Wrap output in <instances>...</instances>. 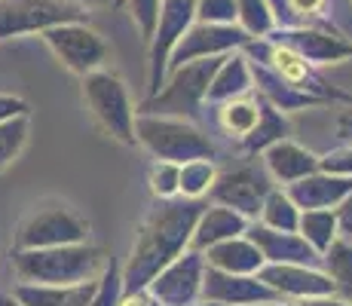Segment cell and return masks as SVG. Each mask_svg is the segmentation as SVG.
<instances>
[{"mask_svg":"<svg viewBox=\"0 0 352 306\" xmlns=\"http://www.w3.org/2000/svg\"><path fill=\"white\" fill-rule=\"evenodd\" d=\"M202 199H160V206L144 217L138 236H135L132 254L123 267V294L147 291L151 278L166 263H172L181 251L190 248L193 227L202 215Z\"/></svg>","mask_w":352,"mask_h":306,"instance_id":"obj_1","label":"cell"},{"mask_svg":"<svg viewBox=\"0 0 352 306\" xmlns=\"http://www.w3.org/2000/svg\"><path fill=\"white\" fill-rule=\"evenodd\" d=\"M107 251L98 245L71 242L52 248H12V270L19 282L31 285H77L96 282L107 267Z\"/></svg>","mask_w":352,"mask_h":306,"instance_id":"obj_2","label":"cell"},{"mask_svg":"<svg viewBox=\"0 0 352 306\" xmlns=\"http://www.w3.org/2000/svg\"><path fill=\"white\" fill-rule=\"evenodd\" d=\"M135 144L147 147L157 160L187 162V160H218V147L202 135L193 122L160 113H135Z\"/></svg>","mask_w":352,"mask_h":306,"instance_id":"obj_3","label":"cell"},{"mask_svg":"<svg viewBox=\"0 0 352 306\" xmlns=\"http://www.w3.org/2000/svg\"><path fill=\"white\" fill-rule=\"evenodd\" d=\"M224 56L193 58L187 65L166 74V83L157 95H147V101L135 113H160V117H199V107L206 105V89L212 83Z\"/></svg>","mask_w":352,"mask_h":306,"instance_id":"obj_4","label":"cell"},{"mask_svg":"<svg viewBox=\"0 0 352 306\" xmlns=\"http://www.w3.org/2000/svg\"><path fill=\"white\" fill-rule=\"evenodd\" d=\"M83 101L92 120L120 144H135V105L126 83L113 71H98L83 77Z\"/></svg>","mask_w":352,"mask_h":306,"instance_id":"obj_5","label":"cell"},{"mask_svg":"<svg viewBox=\"0 0 352 306\" xmlns=\"http://www.w3.org/2000/svg\"><path fill=\"white\" fill-rule=\"evenodd\" d=\"M43 43L50 46V52L56 56L71 74L86 77V74L104 67V61L111 58L104 37L98 31H92L86 22H65L52 25V28L40 31Z\"/></svg>","mask_w":352,"mask_h":306,"instance_id":"obj_6","label":"cell"},{"mask_svg":"<svg viewBox=\"0 0 352 306\" xmlns=\"http://www.w3.org/2000/svg\"><path fill=\"white\" fill-rule=\"evenodd\" d=\"M65 22H86V10L71 0H0V40L40 34Z\"/></svg>","mask_w":352,"mask_h":306,"instance_id":"obj_7","label":"cell"},{"mask_svg":"<svg viewBox=\"0 0 352 306\" xmlns=\"http://www.w3.org/2000/svg\"><path fill=\"white\" fill-rule=\"evenodd\" d=\"M273 187H276V181L270 178L263 162L252 160V162H245V166L233 168V172L218 175L212 190H208V196H212V202H218V206H227V208H233V212H239L242 217H248V221H257L263 199H267V193Z\"/></svg>","mask_w":352,"mask_h":306,"instance_id":"obj_8","label":"cell"},{"mask_svg":"<svg viewBox=\"0 0 352 306\" xmlns=\"http://www.w3.org/2000/svg\"><path fill=\"white\" fill-rule=\"evenodd\" d=\"M196 22V0H162L160 3V16H157V28L151 43V86L147 95H157L166 83V65L172 50L178 46V40L184 37V31Z\"/></svg>","mask_w":352,"mask_h":306,"instance_id":"obj_9","label":"cell"},{"mask_svg":"<svg viewBox=\"0 0 352 306\" xmlns=\"http://www.w3.org/2000/svg\"><path fill=\"white\" fill-rule=\"evenodd\" d=\"M89 223L67 206H46L34 212L28 221L19 227L16 245L12 248H52V245H71L86 242Z\"/></svg>","mask_w":352,"mask_h":306,"instance_id":"obj_10","label":"cell"},{"mask_svg":"<svg viewBox=\"0 0 352 306\" xmlns=\"http://www.w3.org/2000/svg\"><path fill=\"white\" fill-rule=\"evenodd\" d=\"M202 270H206V257L202 251L187 248L175 257L172 263L160 270L147 285L151 300L160 306H187L202 297Z\"/></svg>","mask_w":352,"mask_h":306,"instance_id":"obj_11","label":"cell"},{"mask_svg":"<svg viewBox=\"0 0 352 306\" xmlns=\"http://www.w3.org/2000/svg\"><path fill=\"white\" fill-rule=\"evenodd\" d=\"M252 40L239 25H212V22H193L184 31V37L178 40V46L172 50L166 65V74L175 67L187 65L193 58H206V56H227L233 50H242V43Z\"/></svg>","mask_w":352,"mask_h":306,"instance_id":"obj_12","label":"cell"},{"mask_svg":"<svg viewBox=\"0 0 352 306\" xmlns=\"http://www.w3.org/2000/svg\"><path fill=\"white\" fill-rule=\"evenodd\" d=\"M276 43H285L294 52H300L313 65H340L352 58V43L340 31L316 28V25H294V28H273Z\"/></svg>","mask_w":352,"mask_h":306,"instance_id":"obj_13","label":"cell"},{"mask_svg":"<svg viewBox=\"0 0 352 306\" xmlns=\"http://www.w3.org/2000/svg\"><path fill=\"white\" fill-rule=\"evenodd\" d=\"M245 236L257 245L263 263H303V267H322V254L303 239L297 230H273L261 221H248Z\"/></svg>","mask_w":352,"mask_h":306,"instance_id":"obj_14","label":"cell"},{"mask_svg":"<svg viewBox=\"0 0 352 306\" xmlns=\"http://www.w3.org/2000/svg\"><path fill=\"white\" fill-rule=\"evenodd\" d=\"M257 278L276 291L279 297L307 300V297L334 294V282L322 267H303V263H263Z\"/></svg>","mask_w":352,"mask_h":306,"instance_id":"obj_15","label":"cell"},{"mask_svg":"<svg viewBox=\"0 0 352 306\" xmlns=\"http://www.w3.org/2000/svg\"><path fill=\"white\" fill-rule=\"evenodd\" d=\"M202 300H214L224 306H252L267 300H282L270 285H263L257 276H236L214 270L206 263L202 270Z\"/></svg>","mask_w":352,"mask_h":306,"instance_id":"obj_16","label":"cell"},{"mask_svg":"<svg viewBox=\"0 0 352 306\" xmlns=\"http://www.w3.org/2000/svg\"><path fill=\"white\" fill-rule=\"evenodd\" d=\"M349 190H352V178L331 175V172H322L319 168V172L307 175V178L288 184L285 193L291 196V202H294L300 212H307V208H337Z\"/></svg>","mask_w":352,"mask_h":306,"instance_id":"obj_17","label":"cell"},{"mask_svg":"<svg viewBox=\"0 0 352 306\" xmlns=\"http://www.w3.org/2000/svg\"><path fill=\"white\" fill-rule=\"evenodd\" d=\"M263 168L270 172V178L276 184H282V187H288V184L307 178V175L319 172V156L309 153L307 147L294 144V141L288 138H279L273 141V144L263 151Z\"/></svg>","mask_w":352,"mask_h":306,"instance_id":"obj_18","label":"cell"},{"mask_svg":"<svg viewBox=\"0 0 352 306\" xmlns=\"http://www.w3.org/2000/svg\"><path fill=\"white\" fill-rule=\"evenodd\" d=\"M252 89H254L252 65H248V58L242 56L239 50H233L221 58L218 71H214L212 83H208V89H206V105H224L230 98L248 95Z\"/></svg>","mask_w":352,"mask_h":306,"instance_id":"obj_19","label":"cell"},{"mask_svg":"<svg viewBox=\"0 0 352 306\" xmlns=\"http://www.w3.org/2000/svg\"><path fill=\"white\" fill-rule=\"evenodd\" d=\"M202 257H206L208 267L224 270V273H236V276H257V270L263 267L261 251H257V245L245 233L208 245L202 251Z\"/></svg>","mask_w":352,"mask_h":306,"instance_id":"obj_20","label":"cell"},{"mask_svg":"<svg viewBox=\"0 0 352 306\" xmlns=\"http://www.w3.org/2000/svg\"><path fill=\"white\" fill-rule=\"evenodd\" d=\"M248 227V217H242L239 212L227 206H206L193 227V236H190V248L196 251H206L208 245L214 242H224V239H233V236H242Z\"/></svg>","mask_w":352,"mask_h":306,"instance_id":"obj_21","label":"cell"},{"mask_svg":"<svg viewBox=\"0 0 352 306\" xmlns=\"http://www.w3.org/2000/svg\"><path fill=\"white\" fill-rule=\"evenodd\" d=\"M96 282H77V285H16L12 294L25 306H89Z\"/></svg>","mask_w":352,"mask_h":306,"instance_id":"obj_22","label":"cell"},{"mask_svg":"<svg viewBox=\"0 0 352 306\" xmlns=\"http://www.w3.org/2000/svg\"><path fill=\"white\" fill-rule=\"evenodd\" d=\"M288 138V120L282 117V111L276 105H270L267 98L261 95V113H257L254 129L239 141L245 153H263L273 141Z\"/></svg>","mask_w":352,"mask_h":306,"instance_id":"obj_23","label":"cell"},{"mask_svg":"<svg viewBox=\"0 0 352 306\" xmlns=\"http://www.w3.org/2000/svg\"><path fill=\"white\" fill-rule=\"evenodd\" d=\"M257 113H261V95L257 98L239 95V98H230L224 105H218V126L227 138L242 141L254 129Z\"/></svg>","mask_w":352,"mask_h":306,"instance_id":"obj_24","label":"cell"},{"mask_svg":"<svg viewBox=\"0 0 352 306\" xmlns=\"http://www.w3.org/2000/svg\"><path fill=\"white\" fill-rule=\"evenodd\" d=\"M322 267L334 282V294L352 300V242L337 236L331 248L322 254Z\"/></svg>","mask_w":352,"mask_h":306,"instance_id":"obj_25","label":"cell"},{"mask_svg":"<svg viewBox=\"0 0 352 306\" xmlns=\"http://www.w3.org/2000/svg\"><path fill=\"white\" fill-rule=\"evenodd\" d=\"M297 233L313 245L319 254H324V251L331 248V242L337 239V215H334V208H307V212H300Z\"/></svg>","mask_w":352,"mask_h":306,"instance_id":"obj_26","label":"cell"},{"mask_svg":"<svg viewBox=\"0 0 352 306\" xmlns=\"http://www.w3.org/2000/svg\"><path fill=\"white\" fill-rule=\"evenodd\" d=\"M236 25L248 37H270L276 28V12L270 0H236Z\"/></svg>","mask_w":352,"mask_h":306,"instance_id":"obj_27","label":"cell"},{"mask_svg":"<svg viewBox=\"0 0 352 306\" xmlns=\"http://www.w3.org/2000/svg\"><path fill=\"white\" fill-rule=\"evenodd\" d=\"M257 221L267 223V227H273V230H297V221H300V208L291 202V196L285 193V190L273 187V190L267 193V199H263Z\"/></svg>","mask_w":352,"mask_h":306,"instance_id":"obj_28","label":"cell"},{"mask_svg":"<svg viewBox=\"0 0 352 306\" xmlns=\"http://www.w3.org/2000/svg\"><path fill=\"white\" fill-rule=\"evenodd\" d=\"M218 168L214 160H187L181 162V196L184 199H202L212 190Z\"/></svg>","mask_w":352,"mask_h":306,"instance_id":"obj_29","label":"cell"},{"mask_svg":"<svg viewBox=\"0 0 352 306\" xmlns=\"http://www.w3.org/2000/svg\"><path fill=\"white\" fill-rule=\"evenodd\" d=\"M28 132H31L28 117H12L0 122V172H6L22 156L25 144H28Z\"/></svg>","mask_w":352,"mask_h":306,"instance_id":"obj_30","label":"cell"},{"mask_svg":"<svg viewBox=\"0 0 352 306\" xmlns=\"http://www.w3.org/2000/svg\"><path fill=\"white\" fill-rule=\"evenodd\" d=\"M120 297H123V270L111 257L104 273L96 278V291H92L89 306H120Z\"/></svg>","mask_w":352,"mask_h":306,"instance_id":"obj_31","label":"cell"},{"mask_svg":"<svg viewBox=\"0 0 352 306\" xmlns=\"http://www.w3.org/2000/svg\"><path fill=\"white\" fill-rule=\"evenodd\" d=\"M151 190L157 199H175L181 196V166L178 162H166L160 160L151 168Z\"/></svg>","mask_w":352,"mask_h":306,"instance_id":"obj_32","label":"cell"},{"mask_svg":"<svg viewBox=\"0 0 352 306\" xmlns=\"http://www.w3.org/2000/svg\"><path fill=\"white\" fill-rule=\"evenodd\" d=\"M196 22L236 25V0H196Z\"/></svg>","mask_w":352,"mask_h":306,"instance_id":"obj_33","label":"cell"},{"mask_svg":"<svg viewBox=\"0 0 352 306\" xmlns=\"http://www.w3.org/2000/svg\"><path fill=\"white\" fill-rule=\"evenodd\" d=\"M160 3H162V0H126L129 12H132V22L138 25L141 40H144V43L153 37V28H157Z\"/></svg>","mask_w":352,"mask_h":306,"instance_id":"obj_34","label":"cell"},{"mask_svg":"<svg viewBox=\"0 0 352 306\" xmlns=\"http://www.w3.org/2000/svg\"><path fill=\"white\" fill-rule=\"evenodd\" d=\"M319 168L331 175H343V178H352V144L349 147H337V151L319 156Z\"/></svg>","mask_w":352,"mask_h":306,"instance_id":"obj_35","label":"cell"},{"mask_svg":"<svg viewBox=\"0 0 352 306\" xmlns=\"http://www.w3.org/2000/svg\"><path fill=\"white\" fill-rule=\"evenodd\" d=\"M285 6H288L291 22H294V25H307V19H313L316 12L324 6V0H285ZM294 25H291V28H294Z\"/></svg>","mask_w":352,"mask_h":306,"instance_id":"obj_36","label":"cell"},{"mask_svg":"<svg viewBox=\"0 0 352 306\" xmlns=\"http://www.w3.org/2000/svg\"><path fill=\"white\" fill-rule=\"evenodd\" d=\"M12 117H28V101L19 98V95L0 92V122L12 120Z\"/></svg>","mask_w":352,"mask_h":306,"instance_id":"obj_37","label":"cell"},{"mask_svg":"<svg viewBox=\"0 0 352 306\" xmlns=\"http://www.w3.org/2000/svg\"><path fill=\"white\" fill-rule=\"evenodd\" d=\"M334 215H337V236L352 242V190L343 196V202L334 208Z\"/></svg>","mask_w":352,"mask_h":306,"instance_id":"obj_38","label":"cell"},{"mask_svg":"<svg viewBox=\"0 0 352 306\" xmlns=\"http://www.w3.org/2000/svg\"><path fill=\"white\" fill-rule=\"evenodd\" d=\"M297 306H352V300H343V297H337V294H322V297L297 300Z\"/></svg>","mask_w":352,"mask_h":306,"instance_id":"obj_39","label":"cell"},{"mask_svg":"<svg viewBox=\"0 0 352 306\" xmlns=\"http://www.w3.org/2000/svg\"><path fill=\"white\" fill-rule=\"evenodd\" d=\"M151 303V294L147 291H132V294L120 297V306H147Z\"/></svg>","mask_w":352,"mask_h":306,"instance_id":"obj_40","label":"cell"},{"mask_svg":"<svg viewBox=\"0 0 352 306\" xmlns=\"http://www.w3.org/2000/svg\"><path fill=\"white\" fill-rule=\"evenodd\" d=\"M0 306H25V303L19 300L16 294H3V291H0Z\"/></svg>","mask_w":352,"mask_h":306,"instance_id":"obj_41","label":"cell"},{"mask_svg":"<svg viewBox=\"0 0 352 306\" xmlns=\"http://www.w3.org/2000/svg\"><path fill=\"white\" fill-rule=\"evenodd\" d=\"M340 132L352 135V117H343V120H340Z\"/></svg>","mask_w":352,"mask_h":306,"instance_id":"obj_42","label":"cell"},{"mask_svg":"<svg viewBox=\"0 0 352 306\" xmlns=\"http://www.w3.org/2000/svg\"><path fill=\"white\" fill-rule=\"evenodd\" d=\"M71 3H77V6H98V3H107V0H71Z\"/></svg>","mask_w":352,"mask_h":306,"instance_id":"obj_43","label":"cell"},{"mask_svg":"<svg viewBox=\"0 0 352 306\" xmlns=\"http://www.w3.org/2000/svg\"><path fill=\"white\" fill-rule=\"evenodd\" d=\"M252 306H297V303H285V300H267V303H252Z\"/></svg>","mask_w":352,"mask_h":306,"instance_id":"obj_44","label":"cell"},{"mask_svg":"<svg viewBox=\"0 0 352 306\" xmlns=\"http://www.w3.org/2000/svg\"><path fill=\"white\" fill-rule=\"evenodd\" d=\"M187 306H224V303H214V300H202V297H199V300H193V303H187Z\"/></svg>","mask_w":352,"mask_h":306,"instance_id":"obj_45","label":"cell"},{"mask_svg":"<svg viewBox=\"0 0 352 306\" xmlns=\"http://www.w3.org/2000/svg\"><path fill=\"white\" fill-rule=\"evenodd\" d=\"M147 306H160V303H157V300H151V303H147Z\"/></svg>","mask_w":352,"mask_h":306,"instance_id":"obj_46","label":"cell"},{"mask_svg":"<svg viewBox=\"0 0 352 306\" xmlns=\"http://www.w3.org/2000/svg\"><path fill=\"white\" fill-rule=\"evenodd\" d=\"M349 3H352V0H349Z\"/></svg>","mask_w":352,"mask_h":306,"instance_id":"obj_47","label":"cell"}]
</instances>
